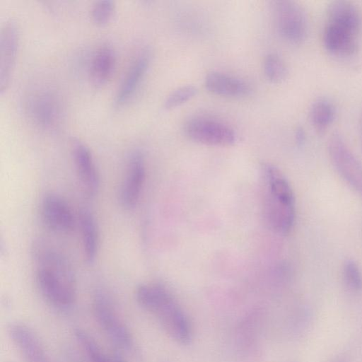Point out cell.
I'll return each instance as SVG.
<instances>
[{"label":"cell","instance_id":"cell-20","mask_svg":"<svg viewBox=\"0 0 362 362\" xmlns=\"http://www.w3.org/2000/svg\"><path fill=\"white\" fill-rule=\"evenodd\" d=\"M31 109L37 122L44 127H51L56 121L59 113L56 99L48 93H41L35 98Z\"/></svg>","mask_w":362,"mask_h":362},{"label":"cell","instance_id":"cell-26","mask_svg":"<svg viewBox=\"0 0 362 362\" xmlns=\"http://www.w3.org/2000/svg\"><path fill=\"white\" fill-rule=\"evenodd\" d=\"M115 2L111 0L96 1L91 10V18L97 25L106 24L111 19L115 11Z\"/></svg>","mask_w":362,"mask_h":362},{"label":"cell","instance_id":"cell-3","mask_svg":"<svg viewBox=\"0 0 362 362\" xmlns=\"http://www.w3.org/2000/svg\"><path fill=\"white\" fill-rule=\"evenodd\" d=\"M93 315L109 339L119 349L132 351L133 338L124 322L117 315L107 295L98 291L92 303Z\"/></svg>","mask_w":362,"mask_h":362},{"label":"cell","instance_id":"cell-16","mask_svg":"<svg viewBox=\"0 0 362 362\" xmlns=\"http://www.w3.org/2000/svg\"><path fill=\"white\" fill-rule=\"evenodd\" d=\"M204 86L209 92L225 97H241L250 92V86L244 81L218 71L208 73Z\"/></svg>","mask_w":362,"mask_h":362},{"label":"cell","instance_id":"cell-19","mask_svg":"<svg viewBox=\"0 0 362 362\" xmlns=\"http://www.w3.org/2000/svg\"><path fill=\"white\" fill-rule=\"evenodd\" d=\"M115 53L108 44L101 45L95 52L91 64L90 77L96 87H101L112 76L115 64Z\"/></svg>","mask_w":362,"mask_h":362},{"label":"cell","instance_id":"cell-11","mask_svg":"<svg viewBox=\"0 0 362 362\" xmlns=\"http://www.w3.org/2000/svg\"><path fill=\"white\" fill-rule=\"evenodd\" d=\"M18 32L16 22L6 21L0 34V93L7 89L17 52Z\"/></svg>","mask_w":362,"mask_h":362},{"label":"cell","instance_id":"cell-6","mask_svg":"<svg viewBox=\"0 0 362 362\" xmlns=\"http://www.w3.org/2000/svg\"><path fill=\"white\" fill-rule=\"evenodd\" d=\"M35 281L42 296L62 309L71 307L76 298V282L47 269L36 268Z\"/></svg>","mask_w":362,"mask_h":362},{"label":"cell","instance_id":"cell-28","mask_svg":"<svg viewBox=\"0 0 362 362\" xmlns=\"http://www.w3.org/2000/svg\"><path fill=\"white\" fill-rule=\"evenodd\" d=\"M112 358L114 362H127L119 352H115Z\"/></svg>","mask_w":362,"mask_h":362},{"label":"cell","instance_id":"cell-27","mask_svg":"<svg viewBox=\"0 0 362 362\" xmlns=\"http://www.w3.org/2000/svg\"><path fill=\"white\" fill-rule=\"evenodd\" d=\"M295 136L296 140L298 144H302L303 143H304L305 139V134L304 130L301 127H298L296 130Z\"/></svg>","mask_w":362,"mask_h":362},{"label":"cell","instance_id":"cell-21","mask_svg":"<svg viewBox=\"0 0 362 362\" xmlns=\"http://www.w3.org/2000/svg\"><path fill=\"white\" fill-rule=\"evenodd\" d=\"M336 110L333 103L328 99H317L311 105L309 112L310 120L319 132H324L334 122Z\"/></svg>","mask_w":362,"mask_h":362},{"label":"cell","instance_id":"cell-15","mask_svg":"<svg viewBox=\"0 0 362 362\" xmlns=\"http://www.w3.org/2000/svg\"><path fill=\"white\" fill-rule=\"evenodd\" d=\"M149 61L148 53L144 52L133 62L116 93L115 98L116 107L125 105L134 95L145 76Z\"/></svg>","mask_w":362,"mask_h":362},{"label":"cell","instance_id":"cell-22","mask_svg":"<svg viewBox=\"0 0 362 362\" xmlns=\"http://www.w3.org/2000/svg\"><path fill=\"white\" fill-rule=\"evenodd\" d=\"M74 336L90 362H114L112 358H108L95 339L86 331L76 329Z\"/></svg>","mask_w":362,"mask_h":362},{"label":"cell","instance_id":"cell-13","mask_svg":"<svg viewBox=\"0 0 362 362\" xmlns=\"http://www.w3.org/2000/svg\"><path fill=\"white\" fill-rule=\"evenodd\" d=\"M8 334L27 362H52L37 335L27 325L11 323Z\"/></svg>","mask_w":362,"mask_h":362},{"label":"cell","instance_id":"cell-2","mask_svg":"<svg viewBox=\"0 0 362 362\" xmlns=\"http://www.w3.org/2000/svg\"><path fill=\"white\" fill-rule=\"evenodd\" d=\"M138 303L154 315L168 334L181 344L192 338L190 322L171 293L162 284H144L135 292Z\"/></svg>","mask_w":362,"mask_h":362},{"label":"cell","instance_id":"cell-8","mask_svg":"<svg viewBox=\"0 0 362 362\" xmlns=\"http://www.w3.org/2000/svg\"><path fill=\"white\" fill-rule=\"evenodd\" d=\"M146 178V165L143 153L134 150L129 156L124 177L119 190V202L127 210L137 204Z\"/></svg>","mask_w":362,"mask_h":362},{"label":"cell","instance_id":"cell-29","mask_svg":"<svg viewBox=\"0 0 362 362\" xmlns=\"http://www.w3.org/2000/svg\"><path fill=\"white\" fill-rule=\"evenodd\" d=\"M359 133H360V141H361V146L362 151V112L361 114L360 121H359Z\"/></svg>","mask_w":362,"mask_h":362},{"label":"cell","instance_id":"cell-23","mask_svg":"<svg viewBox=\"0 0 362 362\" xmlns=\"http://www.w3.org/2000/svg\"><path fill=\"white\" fill-rule=\"evenodd\" d=\"M263 71L266 78L273 83L283 81L288 74L286 64L279 55L274 53H269L265 57Z\"/></svg>","mask_w":362,"mask_h":362},{"label":"cell","instance_id":"cell-1","mask_svg":"<svg viewBox=\"0 0 362 362\" xmlns=\"http://www.w3.org/2000/svg\"><path fill=\"white\" fill-rule=\"evenodd\" d=\"M262 206L269 228L279 234H288L293 228L296 206L293 189L284 175L276 166L262 167Z\"/></svg>","mask_w":362,"mask_h":362},{"label":"cell","instance_id":"cell-24","mask_svg":"<svg viewBox=\"0 0 362 362\" xmlns=\"http://www.w3.org/2000/svg\"><path fill=\"white\" fill-rule=\"evenodd\" d=\"M197 93V88L193 85L180 86L171 92L164 102L166 110H172L187 103Z\"/></svg>","mask_w":362,"mask_h":362},{"label":"cell","instance_id":"cell-10","mask_svg":"<svg viewBox=\"0 0 362 362\" xmlns=\"http://www.w3.org/2000/svg\"><path fill=\"white\" fill-rule=\"evenodd\" d=\"M40 211L43 224L50 230L69 233L74 229V215L60 196L54 193L46 194L42 199Z\"/></svg>","mask_w":362,"mask_h":362},{"label":"cell","instance_id":"cell-25","mask_svg":"<svg viewBox=\"0 0 362 362\" xmlns=\"http://www.w3.org/2000/svg\"><path fill=\"white\" fill-rule=\"evenodd\" d=\"M342 276L349 288L354 291L362 290V273L354 260L348 259L344 262L342 267Z\"/></svg>","mask_w":362,"mask_h":362},{"label":"cell","instance_id":"cell-18","mask_svg":"<svg viewBox=\"0 0 362 362\" xmlns=\"http://www.w3.org/2000/svg\"><path fill=\"white\" fill-rule=\"evenodd\" d=\"M327 22L346 28L354 33L359 32L362 16L358 8L346 1H334L327 7Z\"/></svg>","mask_w":362,"mask_h":362},{"label":"cell","instance_id":"cell-17","mask_svg":"<svg viewBox=\"0 0 362 362\" xmlns=\"http://www.w3.org/2000/svg\"><path fill=\"white\" fill-rule=\"evenodd\" d=\"M78 223L84 258L88 264H93L98 255L99 229L94 214L88 209H81L78 214Z\"/></svg>","mask_w":362,"mask_h":362},{"label":"cell","instance_id":"cell-9","mask_svg":"<svg viewBox=\"0 0 362 362\" xmlns=\"http://www.w3.org/2000/svg\"><path fill=\"white\" fill-rule=\"evenodd\" d=\"M30 252L36 268L49 270L76 282L74 267L68 257L49 242L41 238L35 240Z\"/></svg>","mask_w":362,"mask_h":362},{"label":"cell","instance_id":"cell-4","mask_svg":"<svg viewBox=\"0 0 362 362\" xmlns=\"http://www.w3.org/2000/svg\"><path fill=\"white\" fill-rule=\"evenodd\" d=\"M327 151L329 159L340 177L362 195V164L339 133L334 132L329 136Z\"/></svg>","mask_w":362,"mask_h":362},{"label":"cell","instance_id":"cell-5","mask_svg":"<svg viewBox=\"0 0 362 362\" xmlns=\"http://www.w3.org/2000/svg\"><path fill=\"white\" fill-rule=\"evenodd\" d=\"M273 11L276 29L287 42L299 44L305 40L308 24L303 8L296 1H274Z\"/></svg>","mask_w":362,"mask_h":362},{"label":"cell","instance_id":"cell-14","mask_svg":"<svg viewBox=\"0 0 362 362\" xmlns=\"http://www.w3.org/2000/svg\"><path fill=\"white\" fill-rule=\"evenodd\" d=\"M357 33L335 23L327 22L323 31V43L331 53L350 56L357 50Z\"/></svg>","mask_w":362,"mask_h":362},{"label":"cell","instance_id":"cell-7","mask_svg":"<svg viewBox=\"0 0 362 362\" xmlns=\"http://www.w3.org/2000/svg\"><path fill=\"white\" fill-rule=\"evenodd\" d=\"M185 132L192 140L209 146H230L237 139L236 133L230 126L206 117L188 121Z\"/></svg>","mask_w":362,"mask_h":362},{"label":"cell","instance_id":"cell-12","mask_svg":"<svg viewBox=\"0 0 362 362\" xmlns=\"http://www.w3.org/2000/svg\"><path fill=\"white\" fill-rule=\"evenodd\" d=\"M72 155L78 177L85 193L95 197L100 189V180L93 157L88 146L80 141L74 142Z\"/></svg>","mask_w":362,"mask_h":362}]
</instances>
